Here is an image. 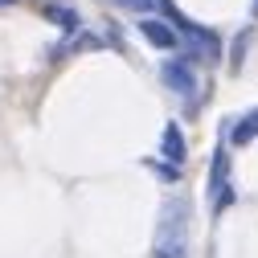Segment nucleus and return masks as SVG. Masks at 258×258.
<instances>
[{
  "mask_svg": "<svg viewBox=\"0 0 258 258\" xmlns=\"http://www.w3.org/2000/svg\"><path fill=\"white\" fill-rule=\"evenodd\" d=\"M221 188H230V152H225V148H213V156H209V180H205V197L213 201Z\"/></svg>",
  "mask_w": 258,
  "mask_h": 258,
  "instance_id": "obj_6",
  "label": "nucleus"
},
{
  "mask_svg": "<svg viewBox=\"0 0 258 258\" xmlns=\"http://www.w3.org/2000/svg\"><path fill=\"white\" fill-rule=\"evenodd\" d=\"M140 33L148 37V45L164 49V53H176V49H180V37H176V29H172L168 21H156V17H140Z\"/></svg>",
  "mask_w": 258,
  "mask_h": 258,
  "instance_id": "obj_4",
  "label": "nucleus"
},
{
  "mask_svg": "<svg viewBox=\"0 0 258 258\" xmlns=\"http://www.w3.org/2000/svg\"><path fill=\"white\" fill-rule=\"evenodd\" d=\"M160 9H164V17H168V25L176 29V37H180V45H188L192 49V57H201V61H213L221 57V37L213 33V29H205V25H197V21H188L180 9H176V0H156Z\"/></svg>",
  "mask_w": 258,
  "mask_h": 258,
  "instance_id": "obj_2",
  "label": "nucleus"
},
{
  "mask_svg": "<svg viewBox=\"0 0 258 258\" xmlns=\"http://www.w3.org/2000/svg\"><path fill=\"white\" fill-rule=\"evenodd\" d=\"M123 9H132V13H140V17H148L152 9H156V0H119Z\"/></svg>",
  "mask_w": 258,
  "mask_h": 258,
  "instance_id": "obj_11",
  "label": "nucleus"
},
{
  "mask_svg": "<svg viewBox=\"0 0 258 258\" xmlns=\"http://www.w3.org/2000/svg\"><path fill=\"white\" fill-rule=\"evenodd\" d=\"M160 156H164L168 164H176V168L188 160V144H184L180 123H164V132H160Z\"/></svg>",
  "mask_w": 258,
  "mask_h": 258,
  "instance_id": "obj_5",
  "label": "nucleus"
},
{
  "mask_svg": "<svg viewBox=\"0 0 258 258\" xmlns=\"http://www.w3.org/2000/svg\"><path fill=\"white\" fill-rule=\"evenodd\" d=\"M254 140H258V111L242 115V119L230 127V144H234V148H246V144H254Z\"/></svg>",
  "mask_w": 258,
  "mask_h": 258,
  "instance_id": "obj_8",
  "label": "nucleus"
},
{
  "mask_svg": "<svg viewBox=\"0 0 258 258\" xmlns=\"http://www.w3.org/2000/svg\"><path fill=\"white\" fill-rule=\"evenodd\" d=\"M234 201H238V188H234V184H230V188H221V192H217V197H213V217H221V213H225V209H230Z\"/></svg>",
  "mask_w": 258,
  "mask_h": 258,
  "instance_id": "obj_9",
  "label": "nucleus"
},
{
  "mask_svg": "<svg viewBox=\"0 0 258 258\" xmlns=\"http://www.w3.org/2000/svg\"><path fill=\"white\" fill-rule=\"evenodd\" d=\"M41 17H45L49 25H57L61 33H78V29H82L78 9H74V5H66V0H49V5H41Z\"/></svg>",
  "mask_w": 258,
  "mask_h": 258,
  "instance_id": "obj_7",
  "label": "nucleus"
},
{
  "mask_svg": "<svg viewBox=\"0 0 258 258\" xmlns=\"http://www.w3.org/2000/svg\"><path fill=\"white\" fill-rule=\"evenodd\" d=\"M242 53H246V33L238 37V45H234V53H230V61H234V70L242 66Z\"/></svg>",
  "mask_w": 258,
  "mask_h": 258,
  "instance_id": "obj_12",
  "label": "nucleus"
},
{
  "mask_svg": "<svg viewBox=\"0 0 258 258\" xmlns=\"http://www.w3.org/2000/svg\"><path fill=\"white\" fill-rule=\"evenodd\" d=\"M13 5H21V0H0V9H13Z\"/></svg>",
  "mask_w": 258,
  "mask_h": 258,
  "instance_id": "obj_13",
  "label": "nucleus"
},
{
  "mask_svg": "<svg viewBox=\"0 0 258 258\" xmlns=\"http://www.w3.org/2000/svg\"><path fill=\"white\" fill-rule=\"evenodd\" d=\"M160 82L172 94H180V99H192V94H197V66L184 61V57H168L164 66H160Z\"/></svg>",
  "mask_w": 258,
  "mask_h": 258,
  "instance_id": "obj_3",
  "label": "nucleus"
},
{
  "mask_svg": "<svg viewBox=\"0 0 258 258\" xmlns=\"http://www.w3.org/2000/svg\"><path fill=\"white\" fill-rule=\"evenodd\" d=\"M152 258H188V201L184 197H172L160 209Z\"/></svg>",
  "mask_w": 258,
  "mask_h": 258,
  "instance_id": "obj_1",
  "label": "nucleus"
},
{
  "mask_svg": "<svg viewBox=\"0 0 258 258\" xmlns=\"http://www.w3.org/2000/svg\"><path fill=\"white\" fill-rule=\"evenodd\" d=\"M152 168H156V176L164 180V184H172V180H180V168H176V164H168V160H160V164H152Z\"/></svg>",
  "mask_w": 258,
  "mask_h": 258,
  "instance_id": "obj_10",
  "label": "nucleus"
}]
</instances>
